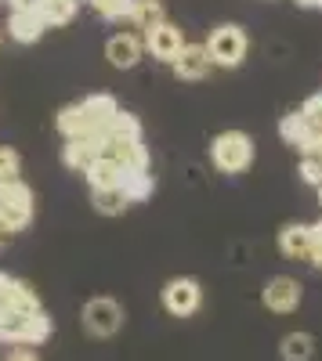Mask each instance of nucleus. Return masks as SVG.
Masks as SVG:
<instances>
[{
    "label": "nucleus",
    "instance_id": "nucleus-1",
    "mask_svg": "<svg viewBox=\"0 0 322 361\" xmlns=\"http://www.w3.org/2000/svg\"><path fill=\"white\" fill-rule=\"evenodd\" d=\"M91 141H95V156L120 163L124 170H149V152L141 145V123L131 112H116L112 123Z\"/></svg>",
    "mask_w": 322,
    "mask_h": 361
},
{
    "label": "nucleus",
    "instance_id": "nucleus-2",
    "mask_svg": "<svg viewBox=\"0 0 322 361\" xmlns=\"http://www.w3.org/2000/svg\"><path fill=\"white\" fill-rule=\"evenodd\" d=\"M116 112H120V105H116L112 94H91V98H83L76 105H66L62 112H58V134H62L66 141L69 137H95L112 123Z\"/></svg>",
    "mask_w": 322,
    "mask_h": 361
},
{
    "label": "nucleus",
    "instance_id": "nucleus-3",
    "mask_svg": "<svg viewBox=\"0 0 322 361\" xmlns=\"http://www.w3.org/2000/svg\"><path fill=\"white\" fill-rule=\"evenodd\" d=\"M51 314L40 311H0V343H44L51 336Z\"/></svg>",
    "mask_w": 322,
    "mask_h": 361
},
{
    "label": "nucleus",
    "instance_id": "nucleus-4",
    "mask_svg": "<svg viewBox=\"0 0 322 361\" xmlns=\"http://www.w3.org/2000/svg\"><path fill=\"white\" fill-rule=\"evenodd\" d=\"M210 163L221 173H243L254 163V137L243 130H225L210 141Z\"/></svg>",
    "mask_w": 322,
    "mask_h": 361
},
{
    "label": "nucleus",
    "instance_id": "nucleus-5",
    "mask_svg": "<svg viewBox=\"0 0 322 361\" xmlns=\"http://www.w3.org/2000/svg\"><path fill=\"white\" fill-rule=\"evenodd\" d=\"M203 47H207V54H210V62H214V66H221V69H236V66L246 62L250 40H246V29H243V25L225 22V25L214 29L210 40L203 44Z\"/></svg>",
    "mask_w": 322,
    "mask_h": 361
},
{
    "label": "nucleus",
    "instance_id": "nucleus-6",
    "mask_svg": "<svg viewBox=\"0 0 322 361\" xmlns=\"http://www.w3.org/2000/svg\"><path fill=\"white\" fill-rule=\"evenodd\" d=\"M37 214V195L25 180H11V185L0 188V224L8 231H22L33 224Z\"/></svg>",
    "mask_w": 322,
    "mask_h": 361
},
{
    "label": "nucleus",
    "instance_id": "nucleus-7",
    "mask_svg": "<svg viewBox=\"0 0 322 361\" xmlns=\"http://www.w3.org/2000/svg\"><path fill=\"white\" fill-rule=\"evenodd\" d=\"M80 322L87 329V336L95 340H109L124 329V307L116 304L112 296H91L80 311Z\"/></svg>",
    "mask_w": 322,
    "mask_h": 361
},
{
    "label": "nucleus",
    "instance_id": "nucleus-8",
    "mask_svg": "<svg viewBox=\"0 0 322 361\" xmlns=\"http://www.w3.org/2000/svg\"><path fill=\"white\" fill-rule=\"evenodd\" d=\"M141 44H145V51H149L156 62H174L178 58V51L185 47V33H181V25H174V22H156V25H149L145 29V37H141Z\"/></svg>",
    "mask_w": 322,
    "mask_h": 361
},
{
    "label": "nucleus",
    "instance_id": "nucleus-9",
    "mask_svg": "<svg viewBox=\"0 0 322 361\" xmlns=\"http://www.w3.org/2000/svg\"><path fill=\"white\" fill-rule=\"evenodd\" d=\"M199 304H203V286L196 279H170L163 286V307H167V314L189 318V314L199 311Z\"/></svg>",
    "mask_w": 322,
    "mask_h": 361
},
{
    "label": "nucleus",
    "instance_id": "nucleus-10",
    "mask_svg": "<svg viewBox=\"0 0 322 361\" xmlns=\"http://www.w3.org/2000/svg\"><path fill=\"white\" fill-rule=\"evenodd\" d=\"M261 300H265V307L275 311V314H290V311H297L301 307V300H304V289L297 279H290V275H275L265 282V293H261Z\"/></svg>",
    "mask_w": 322,
    "mask_h": 361
},
{
    "label": "nucleus",
    "instance_id": "nucleus-11",
    "mask_svg": "<svg viewBox=\"0 0 322 361\" xmlns=\"http://www.w3.org/2000/svg\"><path fill=\"white\" fill-rule=\"evenodd\" d=\"M0 311H40V296L29 282L0 271Z\"/></svg>",
    "mask_w": 322,
    "mask_h": 361
},
{
    "label": "nucleus",
    "instance_id": "nucleus-12",
    "mask_svg": "<svg viewBox=\"0 0 322 361\" xmlns=\"http://www.w3.org/2000/svg\"><path fill=\"white\" fill-rule=\"evenodd\" d=\"M170 66H174V76L185 80V83H196V80H203V76L214 69V62H210V54H207V47H203V44H185Z\"/></svg>",
    "mask_w": 322,
    "mask_h": 361
},
{
    "label": "nucleus",
    "instance_id": "nucleus-13",
    "mask_svg": "<svg viewBox=\"0 0 322 361\" xmlns=\"http://www.w3.org/2000/svg\"><path fill=\"white\" fill-rule=\"evenodd\" d=\"M141 54H145V44L138 33H116L105 44V58L112 69H134L141 62Z\"/></svg>",
    "mask_w": 322,
    "mask_h": 361
},
{
    "label": "nucleus",
    "instance_id": "nucleus-14",
    "mask_svg": "<svg viewBox=\"0 0 322 361\" xmlns=\"http://www.w3.org/2000/svg\"><path fill=\"white\" fill-rule=\"evenodd\" d=\"M44 29H47V22L40 18V11H11V18H8V37L15 44H37L44 37Z\"/></svg>",
    "mask_w": 322,
    "mask_h": 361
},
{
    "label": "nucleus",
    "instance_id": "nucleus-15",
    "mask_svg": "<svg viewBox=\"0 0 322 361\" xmlns=\"http://www.w3.org/2000/svg\"><path fill=\"white\" fill-rule=\"evenodd\" d=\"M279 250H282V257H290V260H308L311 228H308V224H286V228L279 231Z\"/></svg>",
    "mask_w": 322,
    "mask_h": 361
},
{
    "label": "nucleus",
    "instance_id": "nucleus-16",
    "mask_svg": "<svg viewBox=\"0 0 322 361\" xmlns=\"http://www.w3.org/2000/svg\"><path fill=\"white\" fill-rule=\"evenodd\" d=\"M124 166L120 163H112V159H102V156H95V163L83 170V177H87V185H91V192L95 188H120L124 185Z\"/></svg>",
    "mask_w": 322,
    "mask_h": 361
},
{
    "label": "nucleus",
    "instance_id": "nucleus-17",
    "mask_svg": "<svg viewBox=\"0 0 322 361\" xmlns=\"http://www.w3.org/2000/svg\"><path fill=\"white\" fill-rule=\"evenodd\" d=\"M62 159H66L69 170L83 173L87 166L95 163V141H91V137H69L66 148H62Z\"/></svg>",
    "mask_w": 322,
    "mask_h": 361
},
{
    "label": "nucleus",
    "instance_id": "nucleus-18",
    "mask_svg": "<svg viewBox=\"0 0 322 361\" xmlns=\"http://www.w3.org/2000/svg\"><path fill=\"white\" fill-rule=\"evenodd\" d=\"M91 206L98 209L102 217H120L124 209L131 206V199H127L124 188H95L91 192Z\"/></svg>",
    "mask_w": 322,
    "mask_h": 361
},
{
    "label": "nucleus",
    "instance_id": "nucleus-19",
    "mask_svg": "<svg viewBox=\"0 0 322 361\" xmlns=\"http://www.w3.org/2000/svg\"><path fill=\"white\" fill-rule=\"evenodd\" d=\"M279 354H282V361H311L315 336L311 333H286L279 343Z\"/></svg>",
    "mask_w": 322,
    "mask_h": 361
},
{
    "label": "nucleus",
    "instance_id": "nucleus-20",
    "mask_svg": "<svg viewBox=\"0 0 322 361\" xmlns=\"http://www.w3.org/2000/svg\"><path fill=\"white\" fill-rule=\"evenodd\" d=\"M124 192H127V199L131 202H145L153 195V188H156V180H153V173L149 170H127L124 173V185H120Z\"/></svg>",
    "mask_w": 322,
    "mask_h": 361
},
{
    "label": "nucleus",
    "instance_id": "nucleus-21",
    "mask_svg": "<svg viewBox=\"0 0 322 361\" xmlns=\"http://www.w3.org/2000/svg\"><path fill=\"white\" fill-rule=\"evenodd\" d=\"M76 11H80V0H44V4H40V18L47 22V29L73 22Z\"/></svg>",
    "mask_w": 322,
    "mask_h": 361
},
{
    "label": "nucleus",
    "instance_id": "nucleus-22",
    "mask_svg": "<svg viewBox=\"0 0 322 361\" xmlns=\"http://www.w3.org/2000/svg\"><path fill=\"white\" fill-rule=\"evenodd\" d=\"M279 134H282V141H286L290 148H301L304 137L311 134V127H308V119H304L301 112H290V116L279 119Z\"/></svg>",
    "mask_w": 322,
    "mask_h": 361
},
{
    "label": "nucleus",
    "instance_id": "nucleus-23",
    "mask_svg": "<svg viewBox=\"0 0 322 361\" xmlns=\"http://www.w3.org/2000/svg\"><path fill=\"white\" fill-rule=\"evenodd\" d=\"M127 22H134L138 29H149V25L163 22V8H160V0H138L134 11L127 15Z\"/></svg>",
    "mask_w": 322,
    "mask_h": 361
},
{
    "label": "nucleus",
    "instance_id": "nucleus-24",
    "mask_svg": "<svg viewBox=\"0 0 322 361\" xmlns=\"http://www.w3.org/2000/svg\"><path fill=\"white\" fill-rule=\"evenodd\" d=\"M105 22H120V18H127L131 11H134V4L138 0H87Z\"/></svg>",
    "mask_w": 322,
    "mask_h": 361
},
{
    "label": "nucleus",
    "instance_id": "nucleus-25",
    "mask_svg": "<svg viewBox=\"0 0 322 361\" xmlns=\"http://www.w3.org/2000/svg\"><path fill=\"white\" fill-rule=\"evenodd\" d=\"M18 173H22V156L11 145H0V188L11 185V180H22Z\"/></svg>",
    "mask_w": 322,
    "mask_h": 361
},
{
    "label": "nucleus",
    "instance_id": "nucleus-26",
    "mask_svg": "<svg viewBox=\"0 0 322 361\" xmlns=\"http://www.w3.org/2000/svg\"><path fill=\"white\" fill-rule=\"evenodd\" d=\"M301 177L308 180V185H322V152H308L301 156Z\"/></svg>",
    "mask_w": 322,
    "mask_h": 361
},
{
    "label": "nucleus",
    "instance_id": "nucleus-27",
    "mask_svg": "<svg viewBox=\"0 0 322 361\" xmlns=\"http://www.w3.org/2000/svg\"><path fill=\"white\" fill-rule=\"evenodd\" d=\"M301 116L308 119V127H311V130H322V94H311V98L304 102Z\"/></svg>",
    "mask_w": 322,
    "mask_h": 361
},
{
    "label": "nucleus",
    "instance_id": "nucleus-28",
    "mask_svg": "<svg viewBox=\"0 0 322 361\" xmlns=\"http://www.w3.org/2000/svg\"><path fill=\"white\" fill-rule=\"evenodd\" d=\"M4 361H40V357H37V350L29 347V343H15V347L8 350V357H4Z\"/></svg>",
    "mask_w": 322,
    "mask_h": 361
},
{
    "label": "nucleus",
    "instance_id": "nucleus-29",
    "mask_svg": "<svg viewBox=\"0 0 322 361\" xmlns=\"http://www.w3.org/2000/svg\"><path fill=\"white\" fill-rule=\"evenodd\" d=\"M311 228V224H308ZM308 264L311 267H322V235H311V250H308Z\"/></svg>",
    "mask_w": 322,
    "mask_h": 361
},
{
    "label": "nucleus",
    "instance_id": "nucleus-30",
    "mask_svg": "<svg viewBox=\"0 0 322 361\" xmlns=\"http://www.w3.org/2000/svg\"><path fill=\"white\" fill-rule=\"evenodd\" d=\"M8 4H11V11H40L44 0H8Z\"/></svg>",
    "mask_w": 322,
    "mask_h": 361
},
{
    "label": "nucleus",
    "instance_id": "nucleus-31",
    "mask_svg": "<svg viewBox=\"0 0 322 361\" xmlns=\"http://www.w3.org/2000/svg\"><path fill=\"white\" fill-rule=\"evenodd\" d=\"M8 235H11V231H8L4 224H0V246H4V238H8Z\"/></svg>",
    "mask_w": 322,
    "mask_h": 361
},
{
    "label": "nucleus",
    "instance_id": "nucleus-32",
    "mask_svg": "<svg viewBox=\"0 0 322 361\" xmlns=\"http://www.w3.org/2000/svg\"><path fill=\"white\" fill-rule=\"evenodd\" d=\"M311 8H322V0H315V4H311Z\"/></svg>",
    "mask_w": 322,
    "mask_h": 361
},
{
    "label": "nucleus",
    "instance_id": "nucleus-33",
    "mask_svg": "<svg viewBox=\"0 0 322 361\" xmlns=\"http://www.w3.org/2000/svg\"><path fill=\"white\" fill-rule=\"evenodd\" d=\"M318 202H322V185H318Z\"/></svg>",
    "mask_w": 322,
    "mask_h": 361
}]
</instances>
